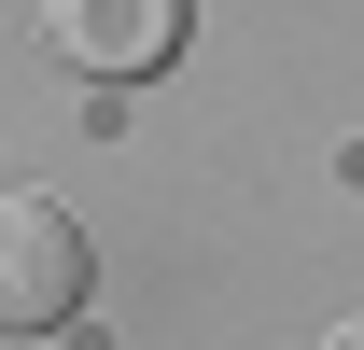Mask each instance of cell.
Wrapping results in <instances>:
<instances>
[{"mask_svg":"<svg viewBox=\"0 0 364 350\" xmlns=\"http://www.w3.org/2000/svg\"><path fill=\"white\" fill-rule=\"evenodd\" d=\"M85 238H70V211H43V196H0V336H56L70 308H85Z\"/></svg>","mask_w":364,"mask_h":350,"instance_id":"cell-1","label":"cell"},{"mask_svg":"<svg viewBox=\"0 0 364 350\" xmlns=\"http://www.w3.org/2000/svg\"><path fill=\"white\" fill-rule=\"evenodd\" d=\"M43 43L85 85H154L182 56V0H43Z\"/></svg>","mask_w":364,"mask_h":350,"instance_id":"cell-2","label":"cell"},{"mask_svg":"<svg viewBox=\"0 0 364 350\" xmlns=\"http://www.w3.org/2000/svg\"><path fill=\"white\" fill-rule=\"evenodd\" d=\"M322 350H364V322H336V336H322Z\"/></svg>","mask_w":364,"mask_h":350,"instance_id":"cell-3","label":"cell"}]
</instances>
